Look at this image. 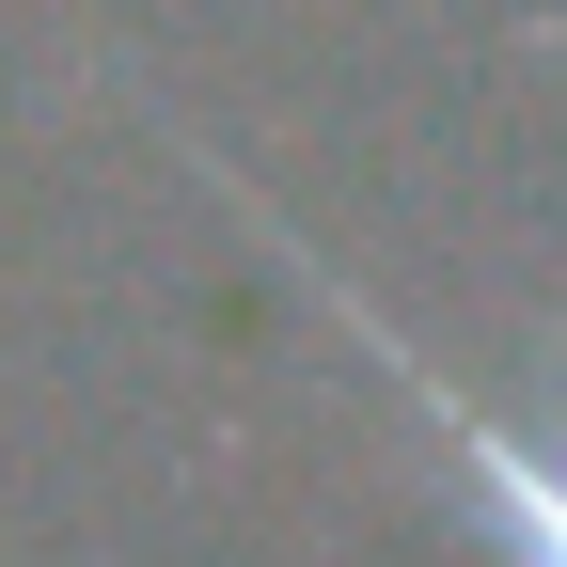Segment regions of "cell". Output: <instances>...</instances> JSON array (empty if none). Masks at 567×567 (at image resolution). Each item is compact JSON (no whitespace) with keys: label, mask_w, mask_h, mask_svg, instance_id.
<instances>
[{"label":"cell","mask_w":567,"mask_h":567,"mask_svg":"<svg viewBox=\"0 0 567 567\" xmlns=\"http://www.w3.org/2000/svg\"><path fill=\"white\" fill-rule=\"evenodd\" d=\"M425 410L457 425V457H473V488H488V520H505V551H520V567H567V457H551V442H505V425H473L457 394H425Z\"/></svg>","instance_id":"1"}]
</instances>
